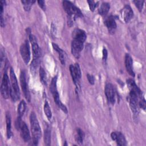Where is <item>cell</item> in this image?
Returning a JSON list of instances; mask_svg holds the SVG:
<instances>
[{"label": "cell", "mask_w": 146, "mask_h": 146, "mask_svg": "<svg viewBox=\"0 0 146 146\" xmlns=\"http://www.w3.org/2000/svg\"><path fill=\"white\" fill-rule=\"evenodd\" d=\"M10 80H11V88H13L16 92L19 95H20V91H19V88L18 84V81L15 76V74L14 73V70L13 69L12 67L10 68Z\"/></svg>", "instance_id": "obj_11"}, {"label": "cell", "mask_w": 146, "mask_h": 146, "mask_svg": "<svg viewBox=\"0 0 146 146\" xmlns=\"http://www.w3.org/2000/svg\"><path fill=\"white\" fill-rule=\"evenodd\" d=\"M133 2L135 3V6L137 7L138 10L141 11L142 10L143 4L144 2V1H133Z\"/></svg>", "instance_id": "obj_29"}, {"label": "cell", "mask_w": 146, "mask_h": 146, "mask_svg": "<svg viewBox=\"0 0 146 146\" xmlns=\"http://www.w3.org/2000/svg\"><path fill=\"white\" fill-rule=\"evenodd\" d=\"M107 51L106 48H104L103 50V60L104 61H106L107 58Z\"/></svg>", "instance_id": "obj_37"}, {"label": "cell", "mask_w": 146, "mask_h": 146, "mask_svg": "<svg viewBox=\"0 0 146 146\" xmlns=\"http://www.w3.org/2000/svg\"><path fill=\"white\" fill-rule=\"evenodd\" d=\"M21 56L26 64H27L30 59V50L28 40H25L20 47Z\"/></svg>", "instance_id": "obj_4"}, {"label": "cell", "mask_w": 146, "mask_h": 146, "mask_svg": "<svg viewBox=\"0 0 146 146\" xmlns=\"http://www.w3.org/2000/svg\"><path fill=\"white\" fill-rule=\"evenodd\" d=\"M9 77L6 73H5L2 80L1 91V95L4 99H7L10 95V83Z\"/></svg>", "instance_id": "obj_3"}, {"label": "cell", "mask_w": 146, "mask_h": 146, "mask_svg": "<svg viewBox=\"0 0 146 146\" xmlns=\"http://www.w3.org/2000/svg\"><path fill=\"white\" fill-rule=\"evenodd\" d=\"M110 9V5L107 2H103L100 5L98 11L100 15H106Z\"/></svg>", "instance_id": "obj_19"}, {"label": "cell", "mask_w": 146, "mask_h": 146, "mask_svg": "<svg viewBox=\"0 0 146 146\" xmlns=\"http://www.w3.org/2000/svg\"><path fill=\"white\" fill-rule=\"evenodd\" d=\"M74 71H75V75L77 77V78L80 80V78H81V76H82V74H81V70H80V66L79 65L78 63H76L74 66Z\"/></svg>", "instance_id": "obj_28"}, {"label": "cell", "mask_w": 146, "mask_h": 146, "mask_svg": "<svg viewBox=\"0 0 146 146\" xmlns=\"http://www.w3.org/2000/svg\"><path fill=\"white\" fill-rule=\"evenodd\" d=\"M31 130L33 136V141L34 145L38 144L39 139L41 137L42 132L37 117L34 112H32L30 116Z\"/></svg>", "instance_id": "obj_1"}, {"label": "cell", "mask_w": 146, "mask_h": 146, "mask_svg": "<svg viewBox=\"0 0 146 146\" xmlns=\"http://www.w3.org/2000/svg\"><path fill=\"white\" fill-rule=\"evenodd\" d=\"M115 141H116L117 144L120 146H124L127 144L126 140L124 135L121 132H117L116 137Z\"/></svg>", "instance_id": "obj_20"}, {"label": "cell", "mask_w": 146, "mask_h": 146, "mask_svg": "<svg viewBox=\"0 0 146 146\" xmlns=\"http://www.w3.org/2000/svg\"><path fill=\"white\" fill-rule=\"evenodd\" d=\"M84 137V133L83 131L80 128H78L76 130V133L75 135V140L79 144H82Z\"/></svg>", "instance_id": "obj_22"}, {"label": "cell", "mask_w": 146, "mask_h": 146, "mask_svg": "<svg viewBox=\"0 0 146 146\" xmlns=\"http://www.w3.org/2000/svg\"><path fill=\"white\" fill-rule=\"evenodd\" d=\"M133 15V13L131 7L128 5H125L122 10V15L124 21L126 23L128 22L132 18Z\"/></svg>", "instance_id": "obj_13"}, {"label": "cell", "mask_w": 146, "mask_h": 146, "mask_svg": "<svg viewBox=\"0 0 146 146\" xmlns=\"http://www.w3.org/2000/svg\"><path fill=\"white\" fill-rule=\"evenodd\" d=\"M52 47H53V48H54V49L56 51V52H58V53L60 52V51H61L62 50L56 44H55V43H52Z\"/></svg>", "instance_id": "obj_36"}, {"label": "cell", "mask_w": 146, "mask_h": 146, "mask_svg": "<svg viewBox=\"0 0 146 146\" xmlns=\"http://www.w3.org/2000/svg\"><path fill=\"white\" fill-rule=\"evenodd\" d=\"M26 109V103L24 100H21L18 107V117H21L23 115Z\"/></svg>", "instance_id": "obj_21"}, {"label": "cell", "mask_w": 146, "mask_h": 146, "mask_svg": "<svg viewBox=\"0 0 146 146\" xmlns=\"http://www.w3.org/2000/svg\"><path fill=\"white\" fill-rule=\"evenodd\" d=\"M87 79L89 82V83L91 84H94V82H95V78L94 77V76H92V75H90L89 74H88L87 75Z\"/></svg>", "instance_id": "obj_32"}, {"label": "cell", "mask_w": 146, "mask_h": 146, "mask_svg": "<svg viewBox=\"0 0 146 146\" xmlns=\"http://www.w3.org/2000/svg\"><path fill=\"white\" fill-rule=\"evenodd\" d=\"M5 53L3 52L2 50L1 51V68H2L3 64H5Z\"/></svg>", "instance_id": "obj_34"}, {"label": "cell", "mask_w": 146, "mask_h": 146, "mask_svg": "<svg viewBox=\"0 0 146 146\" xmlns=\"http://www.w3.org/2000/svg\"><path fill=\"white\" fill-rule=\"evenodd\" d=\"M35 1H31V0H22L21 1V2L22 3L23 5V8L25 11H29L30 10L32 5L35 3Z\"/></svg>", "instance_id": "obj_23"}, {"label": "cell", "mask_w": 146, "mask_h": 146, "mask_svg": "<svg viewBox=\"0 0 146 146\" xmlns=\"http://www.w3.org/2000/svg\"><path fill=\"white\" fill-rule=\"evenodd\" d=\"M58 54H59V60H60L61 63L63 65H64L65 63H66V58H65V55H64L63 51L62 50Z\"/></svg>", "instance_id": "obj_30"}, {"label": "cell", "mask_w": 146, "mask_h": 146, "mask_svg": "<svg viewBox=\"0 0 146 146\" xmlns=\"http://www.w3.org/2000/svg\"><path fill=\"white\" fill-rule=\"evenodd\" d=\"M44 112L47 117L48 118V119L50 120L52 117V113H51V111L49 106V104L47 101L45 102L44 104Z\"/></svg>", "instance_id": "obj_25"}, {"label": "cell", "mask_w": 146, "mask_h": 146, "mask_svg": "<svg viewBox=\"0 0 146 146\" xmlns=\"http://www.w3.org/2000/svg\"><path fill=\"white\" fill-rule=\"evenodd\" d=\"M104 92L108 102L112 104H114L115 102V94L113 87L111 83L106 84Z\"/></svg>", "instance_id": "obj_7"}, {"label": "cell", "mask_w": 146, "mask_h": 146, "mask_svg": "<svg viewBox=\"0 0 146 146\" xmlns=\"http://www.w3.org/2000/svg\"><path fill=\"white\" fill-rule=\"evenodd\" d=\"M39 75H40V79L41 82L43 84L46 85V84H47L46 74L44 70L42 67H40V68H39Z\"/></svg>", "instance_id": "obj_27"}, {"label": "cell", "mask_w": 146, "mask_h": 146, "mask_svg": "<svg viewBox=\"0 0 146 146\" xmlns=\"http://www.w3.org/2000/svg\"><path fill=\"white\" fill-rule=\"evenodd\" d=\"M19 130L21 131V135L24 141L25 142L29 141L30 140V132L26 124L24 121H22Z\"/></svg>", "instance_id": "obj_9"}, {"label": "cell", "mask_w": 146, "mask_h": 146, "mask_svg": "<svg viewBox=\"0 0 146 146\" xmlns=\"http://www.w3.org/2000/svg\"><path fill=\"white\" fill-rule=\"evenodd\" d=\"M63 7L67 14L70 16L82 17V13L79 8L68 1H63Z\"/></svg>", "instance_id": "obj_2"}, {"label": "cell", "mask_w": 146, "mask_h": 146, "mask_svg": "<svg viewBox=\"0 0 146 146\" xmlns=\"http://www.w3.org/2000/svg\"><path fill=\"white\" fill-rule=\"evenodd\" d=\"M87 2L88 3V5H89V7H90V9L91 11H93L95 7L97 6V3L94 2V1H92V0H90V1H87Z\"/></svg>", "instance_id": "obj_31"}, {"label": "cell", "mask_w": 146, "mask_h": 146, "mask_svg": "<svg viewBox=\"0 0 146 146\" xmlns=\"http://www.w3.org/2000/svg\"><path fill=\"white\" fill-rule=\"evenodd\" d=\"M20 83L21 86L22 90L24 93L25 97L26 99L28 102H30L31 100V96L30 94L28 88V86L26 82V75H25V72L24 71H22L21 72L20 75Z\"/></svg>", "instance_id": "obj_5"}, {"label": "cell", "mask_w": 146, "mask_h": 146, "mask_svg": "<svg viewBox=\"0 0 146 146\" xmlns=\"http://www.w3.org/2000/svg\"><path fill=\"white\" fill-rule=\"evenodd\" d=\"M6 130H7V136L8 139H10L12 135L11 131V117L9 112H7L6 114Z\"/></svg>", "instance_id": "obj_16"}, {"label": "cell", "mask_w": 146, "mask_h": 146, "mask_svg": "<svg viewBox=\"0 0 146 146\" xmlns=\"http://www.w3.org/2000/svg\"><path fill=\"white\" fill-rule=\"evenodd\" d=\"M72 38L73 40L84 43L86 39V34L83 30L79 29H76L73 31Z\"/></svg>", "instance_id": "obj_10"}, {"label": "cell", "mask_w": 146, "mask_h": 146, "mask_svg": "<svg viewBox=\"0 0 146 146\" xmlns=\"http://www.w3.org/2000/svg\"><path fill=\"white\" fill-rule=\"evenodd\" d=\"M29 40L32 45L33 59L39 58V57L40 56L41 52H40V49L39 48V47L37 43L36 37L33 34H30L29 35Z\"/></svg>", "instance_id": "obj_6"}, {"label": "cell", "mask_w": 146, "mask_h": 146, "mask_svg": "<svg viewBox=\"0 0 146 146\" xmlns=\"http://www.w3.org/2000/svg\"><path fill=\"white\" fill-rule=\"evenodd\" d=\"M53 95V97H54V101L55 102V103L56 104V105L66 113H67V107L62 103V102L60 101V98H59V94L58 92H56L55 93V94L52 95Z\"/></svg>", "instance_id": "obj_17"}, {"label": "cell", "mask_w": 146, "mask_h": 146, "mask_svg": "<svg viewBox=\"0 0 146 146\" xmlns=\"http://www.w3.org/2000/svg\"><path fill=\"white\" fill-rule=\"evenodd\" d=\"M38 3L39 5V6L40 7V8L42 9H43V10H45L46 9V6H45V3H44V1H38Z\"/></svg>", "instance_id": "obj_35"}, {"label": "cell", "mask_w": 146, "mask_h": 146, "mask_svg": "<svg viewBox=\"0 0 146 146\" xmlns=\"http://www.w3.org/2000/svg\"><path fill=\"white\" fill-rule=\"evenodd\" d=\"M83 48V43L72 40L71 42V52L76 58H79L80 52Z\"/></svg>", "instance_id": "obj_8"}, {"label": "cell", "mask_w": 146, "mask_h": 146, "mask_svg": "<svg viewBox=\"0 0 146 146\" xmlns=\"http://www.w3.org/2000/svg\"><path fill=\"white\" fill-rule=\"evenodd\" d=\"M104 24L108 29L110 33H114L116 28V23L115 22V19L113 16H110L108 17L106 19Z\"/></svg>", "instance_id": "obj_14"}, {"label": "cell", "mask_w": 146, "mask_h": 146, "mask_svg": "<svg viewBox=\"0 0 146 146\" xmlns=\"http://www.w3.org/2000/svg\"><path fill=\"white\" fill-rule=\"evenodd\" d=\"M125 65L127 72L132 76H135V73L133 70V60L132 58L129 54H127L125 56Z\"/></svg>", "instance_id": "obj_12"}, {"label": "cell", "mask_w": 146, "mask_h": 146, "mask_svg": "<svg viewBox=\"0 0 146 146\" xmlns=\"http://www.w3.org/2000/svg\"><path fill=\"white\" fill-rule=\"evenodd\" d=\"M44 141L46 145H49L51 143V131L47 124L44 129Z\"/></svg>", "instance_id": "obj_18"}, {"label": "cell", "mask_w": 146, "mask_h": 146, "mask_svg": "<svg viewBox=\"0 0 146 146\" xmlns=\"http://www.w3.org/2000/svg\"><path fill=\"white\" fill-rule=\"evenodd\" d=\"M145 106H146V103H145V100L144 99H141L139 103V106H140L142 109H143L144 110H145Z\"/></svg>", "instance_id": "obj_33"}, {"label": "cell", "mask_w": 146, "mask_h": 146, "mask_svg": "<svg viewBox=\"0 0 146 146\" xmlns=\"http://www.w3.org/2000/svg\"><path fill=\"white\" fill-rule=\"evenodd\" d=\"M56 81H57V77L54 76L50 84V91L51 92L52 94L54 95L55 93L58 92L57 88H56Z\"/></svg>", "instance_id": "obj_26"}, {"label": "cell", "mask_w": 146, "mask_h": 146, "mask_svg": "<svg viewBox=\"0 0 146 146\" xmlns=\"http://www.w3.org/2000/svg\"><path fill=\"white\" fill-rule=\"evenodd\" d=\"M127 86L128 87V88H129L130 91H133L134 92H135L139 97H141V92L140 91V90L139 89V88L136 86L135 82L134 80H133L132 79H128L127 80Z\"/></svg>", "instance_id": "obj_15"}, {"label": "cell", "mask_w": 146, "mask_h": 146, "mask_svg": "<svg viewBox=\"0 0 146 146\" xmlns=\"http://www.w3.org/2000/svg\"><path fill=\"white\" fill-rule=\"evenodd\" d=\"M40 63V59L39 58L38 59H33L31 65H30V68H31V72L33 73H35L36 70L37 68L38 67Z\"/></svg>", "instance_id": "obj_24"}]
</instances>
